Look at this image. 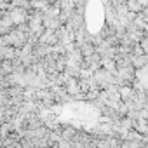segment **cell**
Here are the masks:
<instances>
[{"mask_svg":"<svg viewBox=\"0 0 148 148\" xmlns=\"http://www.w3.org/2000/svg\"><path fill=\"white\" fill-rule=\"evenodd\" d=\"M125 5H127V9H129L131 12H139V11H143L139 0H125Z\"/></svg>","mask_w":148,"mask_h":148,"instance_id":"6da1fadb","label":"cell"}]
</instances>
